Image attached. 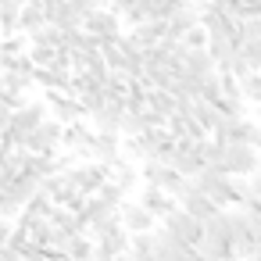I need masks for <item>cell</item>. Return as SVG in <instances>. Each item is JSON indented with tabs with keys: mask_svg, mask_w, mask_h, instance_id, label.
Returning a JSON list of instances; mask_svg holds the SVG:
<instances>
[{
	"mask_svg": "<svg viewBox=\"0 0 261 261\" xmlns=\"http://www.w3.org/2000/svg\"><path fill=\"white\" fill-rule=\"evenodd\" d=\"M61 179H65L72 190H79L83 197H93V193L100 190V182L108 179V165H97V161H75L68 172H61Z\"/></svg>",
	"mask_w": 261,
	"mask_h": 261,
	"instance_id": "cell-1",
	"label": "cell"
},
{
	"mask_svg": "<svg viewBox=\"0 0 261 261\" xmlns=\"http://www.w3.org/2000/svg\"><path fill=\"white\" fill-rule=\"evenodd\" d=\"M140 182L143 186H158L161 193H168V197H179V190L186 186V179L172 168V165H161V161H140Z\"/></svg>",
	"mask_w": 261,
	"mask_h": 261,
	"instance_id": "cell-2",
	"label": "cell"
},
{
	"mask_svg": "<svg viewBox=\"0 0 261 261\" xmlns=\"http://www.w3.org/2000/svg\"><path fill=\"white\" fill-rule=\"evenodd\" d=\"M161 229H165L168 236H175L179 243H186V247H197V243L204 240V229H200V222H197V218H190L182 207H172V211L161 218Z\"/></svg>",
	"mask_w": 261,
	"mask_h": 261,
	"instance_id": "cell-3",
	"label": "cell"
},
{
	"mask_svg": "<svg viewBox=\"0 0 261 261\" xmlns=\"http://www.w3.org/2000/svg\"><path fill=\"white\" fill-rule=\"evenodd\" d=\"M222 165H225V172L232 179H247L250 172H257V147H250V143H225Z\"/></svg>",
	"mask_w": 261,
	"mask_h": 261,
	"instance_id": "cell-4",
	"label": "cell"
},
{
	"mask_svg": "<svg viewBox=\"0 0 261 261\" xmlns=\"http://www.w3.org/2000/svg\"><path fill=\"white\" fill-rule=\"evenodd\" d=\"M58 147H61V125L50 118V122H40L22 143H18V150H25V154H58Z\"/></svg>",
	"mask_w": 261,
	"mask_h": 261,
	"instance_id": "cell-5",
	"label": "cell"
},
{
	"mask_svg": "<svg viewBox=\"0 0 261 261\" xmlns=\"http://www.w3.org/2000/svg\"><path fill=\"white\" fill-rule=\"evenodd\" d=\"M122 158V136L118 133H93V143L86 150V161L97 165H115Z\"/></svg>",
	"mask_w": 261,
	"mask_h": 261,
	"instance_id": "cell-6",
	"label": "cell"
},
{
	"mask_svg": "<svg viewBox=\"0 0 261 261\" xmlns=\"http://www.w3.org/2000/svg\"><path fill=\"white\" fill-rule=\"evenodd\" d=\"M118 225L133 236V232H150V229L158 225V218H154L150 211H143L136 200H122V204H118Z\"/></svg>",
	"mask_w": 261,
	"mask_h": 261,
	"instance_id": "cell-7",
	"label": "cell"
},
{
	"mask_svg": "<svg viewBox=\"0 0 261 261\" xmlns=\"http://www.w3.org/2000/svg\"><path fill=\"white\" fill-rule=\"evenodd\" d=\"M122 254H129V232L122 225H115L104 236H97V243H93V257L97 261H111V257H122Z\"/></svg>",
	"mask_w": 261,
	"mask_h": 261,
	"instance_id": "cell-8",
	"label": "cell"
},
{
	"mask_svg": "<svg viewBox=\"0 0 261 261\" xmlns=\"http://www.w3.org/2000/svg\"><path fill=\"white\" fill-rule=\"evenodd\" d=\"M83 33H90V36H97V40H104V36H122L118 29H122V22H118V15L115 11H108V8H97V11H90L86 18H83V25H79Z\"/></svg>",
	"mask_w": 261,
	"mask_h": 261,
	"instance_id": "cell-9",
	"label": "cell"
},
{
	"mask_svg": "<svg viewBox=\"0 0 261 261\" xmlns=\"http://www.w3.org/2000/svg\"><path fill=\"white\" fill-rule=\"evenodd\" d=\"M47 115H54L58 125L83 122V108H79V100L68 97V93H50V97H47Z\"/></svg>",
	"mask_w": 261,
	"mask_h": 261,
	"instance_id": "cell-10",
	"label": "cell"
},
{
	"mask_svg": "<svg viewBox=\"0 0 261 261\" xmlns=\"http://www.w3.org/2000/svg\"><path fill=\"white\" fill-rule=\"evenodd\" d=\"M136 204H140L143 211H150L154 218H165V215L175 207V200H172L168 193H161L158 186H143V190H140V197H136Z\"/></svg>",
	"mask_w": 261,
	"mask_h": 261,
	"instance_id": "cell-11",
	"label": "cell"
},
{
	"mask_svg": "<svg viewBox=\"0 0 261 261\" xmlns=\"http://www.w3.org/2000/svg\"><path fill=\"white\" fill-rule=\"evenodd\" d=\"M125 104H104L97 108L90 118H93V133H118V118H122Z\"/></svg>",
	"mask_w": 261,
	"mask_h": 261,
	"instance_id": "cell-12",
	"label": "cell"
},
{
	"mask_svg": "<svg viewBox=\"0 0 261 261\" xmlns=\"http://www.w3.org/2000/svg\"><path fill=\"white\" fill-rule=\"evenodd\" d=\"M182 72H186V75H211V72H215V61L207 58L204 47H200V50H186V54H182Z\"/></svg>",
	"mask_w": 261,
	"mask_h": 261,
	"instance_id": "cell-13",
	"label": "cell"
},
{
	"mask_svg": "<svg viewBox=\"0 0 261 261\" xmlns=\"http://www.w3.org/2000/svg\"><path fill=\"white\" fill-rule=\"evenodd\" d=\"M168 165H172V168H175V172H179L182 179H193V175H197V172L204 168V165H200V158H197V154H193L190 147H186V150H179V147H175V158H172Z\"/></svg>",
	"mask_w": 261,
	"mask_h": 261,
	"instance_id": "cell-14",
	"label": "cell"
},
{
	"mask_svg": "<svg viewBox=\"0 0 261 261\" xmlns=\"http://www.w3.org/2000/svg\"><path fill=\"white\" fill-rule=\"evenodd\" d=\"M40 25H47L43 8H40V4H22V11H18V33H22V36H29V33H33V29H40Z\"/></svg>",
	"mask_w": 261,
	"mask_h": 261,
	"instance_id": "cell-15",
	"label": "cell"
},
{
	"mask_svg": "<svg viewBox=\"0 0 261 261\" xmlns=\"http://www.w3.org/2000/svg\"><path fill=\"white\" fill-rule=\"evenodd\" d=\"M18 11H22V4H15V0H0V33H4V36L18 33Z\"/></svg>",
	"mask_w": 261,
	"mask_h": 261,
	"instance_id": "cell-16",
	"label": "cell"
},
{
	"mask_svg": "<svg viewBox=\"0 0 261 261\" xmlns=\"http://www.w3.org/2000/svg\"><path fill=\"white\" fill-rule=\"evenodd\" d=\"M147 108H150L154 115L168 118V115L175 111V97H172L168 90H150V93H147Z\"/></svg>",
	"mask_w": 261,
	"mask_h": 261,
	"instance_id": "cell-17",
	"label": "cell"
},
{
	"mask_svg": "<svg viewBox=\"0 0 261 261\" xmlns=\"http://www.w3.org/2000/svg\"><path fill=\"white\" fill-rule=\"evenodd\" d=\"M25 40H29V47H61V33H58L54 25H40V29H33Z\"/></svg>",
	"mask_w": 261,
	"mask_h": 261,
	"instance_id": "cell-18",
	"label": "cell"
},
{
	"mask_svg": "<svg viewBox=\"0 0 261 261\" xmlns=\"http://www.w3.org/2000/svg\"><path fill=\"white\" fill-rule=\"evenodd\" d=\"M29 50V40L25 36H4V40H0V61H8V58H22Z\"/></svg>",
	"mask_w": 261,
	"mask_h": 261,
	"instance_id": "cell-19",
	"label": "cell"
},
{
	"mask_svg": "<svg viewBox=\"0 0 261 261\" xmlns=\"http://www.w3.org/2000/svg\"><path fill=\"white\" fill-rule=\"evenodd\" d=\"M240 97H247L250 104L261 100V75H257V72H250V75L240 79Z\"/></svg>",
	"mask_w": 261,
	"mask_h": 261,
	"instance_id": "cell-20",
	"label": "cell"
},
{
	"mask_svg": "<svg viewBox=\"0 0 261 261\" xmlns=\"http://www.w3.org/2000/svg\"><path fill=\"white\" fill-rule=\"evenodd\" d=\"M179 43H182L186 50H200V47H207V33H204L200 25H193V29H186V33L179 36Z\"/></svg>",
	"mask_w": 261,
	"mask_h": 261,
	"instance_id": "cell-21",
	"label": "cell"
},
{
	"mask_svg": "<svg viewBox=\"0 0 261 261\" xmlns=\"http://www.w3.org/2000/svg\"><path fill=\"white\" fill-rule=\"evenodd\" d=\"M25 58H29V65H33V68H47V65H50V58H54V47H29V50H25Z\"/></svg>",
	"mask_w": 261,
	"mask_h": 261,
	"instance_id": "cell-22",
	"label": "cell"
},
{
	"mask_svg": "<svg viewBox=\"0 0 261 261\" xmlns=\"http://www.w3.org/2000/svg\"><path fill=\"white\" fill-rule=\"evenodd\" d=\"M0 261H18V254H15L8 243H0Z\"/></svg>",
	"mask_w": 261,
	"mask_h": 261,
	"instance_id": "cell-23",
	"label": "cell"
},
{
	"mask_svg": "<svg viewBox=\"0 0 261 261\" xmlns=\"http://www.w3.org/2000/svg\"><path fill=\"white\" fill-rule=\"evenodd\" d=\"M111 261H133V257H129V254H122V257H111Z\"/></svg>",
	"mask_w": 261,
	"mask_h": 261,
	"instance_id": "cell-24",
	"label": "cell"
},
{
	"mask_svg": "<svg viewBox=\"0 0 261 261\" xmlns=\"http://www.w3.org/2000/svg\"><path fill=\"white\" fill-rule=\"evenodd\" d=\"M15 4H29V0H15Z\"/></svg>",
	"mask_w": 261,
	"mask_h": 261,
	"instance_id": "cell-25",
	"label": "cell"
},
{
	"mask_svg": "<svg viewBox=\"0 0 261 261\" xmlns=\"http://www.w3.org/2000/svg\"><path fill=\"white\" fill-rule=\"evenodd\" d=\"M186 4H197V0H186Z\"/></svg>",
	"mask_w": 261,
	"mask_h": 261,
	"instance_id": "cell-26",
	"label": "cell"
},
{
	"mask_svg": "<svg viewBox=\"0 0 261 261\" xmlns=\"http://www.w3.org/2000/svg\"><path fill=\"white\" fill-rule=\"evenodd\" d=\"M86 261H97V257H86Z\"/></svg>",
	"mask_w": 261,
	"mask_h": 261,
	"instance_id": "cell-27",
	"label": "cell"
}]
</instances>
